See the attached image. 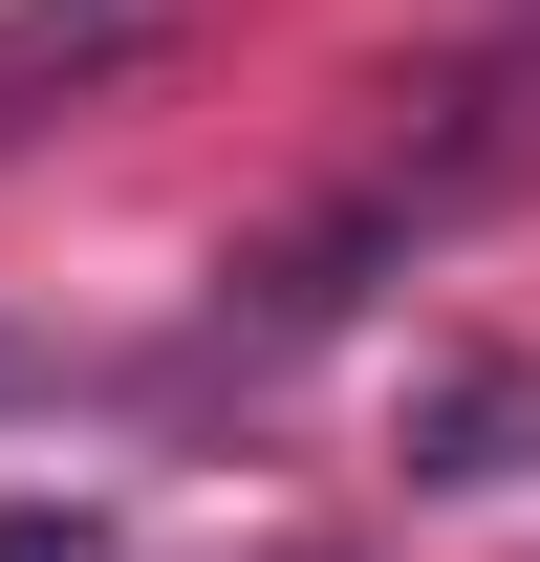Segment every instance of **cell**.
<instances>
[{"instance_id": "6da1fadb", "label": "cell", "mask_w": 540, "mask_h": 562, "mask_svg": "<svg viewBox=\"0 0 540 562\" xmlns=\"http://www.w3.org/2000/svg\"><path fill=\"white\" fill-rule=\"evenodd\" d=\"M173 44V0H0V131H44V109H87L109 66H151Z\"/></svg>"}, {"instance_id": "7a4b0ae2", "label": "cell", "mask_w": 540, "mask_h": 562, "mask_svg": "<svg viewBox=\"0 0 540 562\" xmlns=\"http://www.w3.org/2000/svg\"><path fill=\"white\" fill-rule=\"evenodd\" d=\"M519 432H540L519 368H454V390H432V476H519Z\"/></svg>"}, {"instance_id": "3957f363", "label": "cell", "mask_w": 540, "mask_h": 562, "mask_svg": "<svg viewBox=\"0 0 540 562\" xmlns=\"http://www.w3.org/2000/svg\"><path fill=\"white\" fill-rule=\"evenodd\" d=\"M0 562H109L87 519H44V497H0Z\"/></svg>"}]
</instances>
